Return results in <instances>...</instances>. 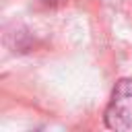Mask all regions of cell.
<instances>
[{"label": "cell", "mask_w": 132, "mask_h": 132, "mask_svg": "<svg viewBox=\"0 0 132 132\" xmlns=\"http://www.w3.org/2000/svg\"><path fill=\"white\" fill-rule=\"evenodd\" d=\"M103 120L109 130L116 132L132 130V78H122L116 82Z\"/></svg>", "instance_id": "obj_1"}, {"label": "cell", "mask_w": 132, "mask_h": 132, "mask_svg": "<svg viewBox=\"0 0 132 132\" xmlns=\"http://www.w3.org/2000/svg\"><path fill=\"white\" fill-rule=\"evenodd\" d=\"M41 2H45V4H56V2H62V0H41Z\"/></svg>", "instance_id": "obj_2"}]
</instances>
